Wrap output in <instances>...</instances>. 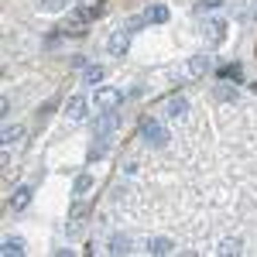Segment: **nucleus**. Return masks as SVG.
Returning a JSON list of instances; mask_svg holds the SVG:
<instances>
[{
	"mask_svg": "<svg viewBox=\"0 0 257 257\" xmlns=\"http://www.w3.org/2000/svg\"><path fill=\"white\" fill-rule=\"evenodd\" d=\"M93 103H96L99 110H120L123 93H120V89H113V86H99L96 93H93Z\"/></svg>",
	"mask_w": 257,
	"mask_h": 257,
	"instance_id": "3",
	"label": "nucleus"
},
{
	"mask_svg": "<svg viewBox=\"0 0 257 257\" xmlns=\"http://www.w3.org/2000/svg\"><path fill=\"white\" fill-rule=\"evenodd\" d=\"M209 69H213V59H209V55H196V59L189 62V76H206V72H209Z\"/></svg>",
	"mask_w": 257,
	"mask_h": 257,
	"instance_id": "15",
	"label": "nucleus"
},
{
	"mask_svg": "<svg viewBox=\"0 0 257 257\" xmlns=\"http://www.w3.org/2000/svg\"><path fill=\"white\" fill-rule=\"evenodd\" d=\"M110 254H127V237H113L110 240Z\"/></svg>",
	"mask_w": 257,
	"mask_h": 257,
	"instance_id": "22",
	"label": "nucleus"
},
{
	"mask_svg": "<svg viewBox=\"0 0 257 257\" xmlns=\"http://www.w3.org/2000/svg\"><path fill=\"white\" fill-rule=\"evenodd\" d=\"M206 41H209L213 48H219V45L226 41V21H223V18L206 21Z\"/></svg>",
	"mask_w": 257,
	"mask_h": 257,
	"instance_id": "7",
	"label": "nucleus"
},
{
	"mask_svg": "<svg viewBox=\"0 0 257 257\" xmlns=\"http://www.w3.org/2000/svg\"><path fill=\"white\" fill-rule=\"evenodd\" d=\"M86 113H89V103H86V96H72L69 103H65V117L72 120V123L86 120Z\"/></svg>",
	"mask_w": 257,
	"mask_h": 257,
	"instance_id": "9",
	"label": "nucleus"
},
{
	"mask_svg": "<svg viewBox=\"0 0 257 257\" xmlns=\"http://www.w3.org/2000/svg\"><path fill=\"white\" fill-rule=\"evenodd\" d=\"M172 250H175V240H168V237L148 240V254H172Z\"/></svg>",
	"mask_w": 257,
	"mask_h": 257,
	"instance_id": "16",
	"label": "nucleus"
},
{
	"mask_svg": "<svg viewBox=\"0 0 257 257\" xmlns=\"http://www.w3.org/2000/svg\"><path fill=\"white\" fill-rule=\"evenodd\" d=\"M106 52H110L113 59L127 55V52H131V31H127V28H117V31L106 38Z\"/></svg>",
	"mask_w": 257,
	"mask_h": 257,
	"instance_id": "6",
	"label": "nucleus"
},
{
	"mask_svg": "<svg viewBox=\"0 0 257 257\" xmlns=\"http://www.w3.org/2000/svg\"><path fill=\"white\" fill-rule=\"evenodd\" d=\"M168 18H172V14H168L165 4H151V7L144 11V21H148V24H168Z\"/></svg>",
	"mask_w": 257,
	"mask_h": 257,
	"instance_id": "11",
	"label": "nucleus"
},
{
	"mask_svg": "<svg viewBox=\"0 0 257 257\" xmlns=\"http://www.w3.org/2000/svg\"><path fill=\"white\" fill-rule=\"evenodd\" d=\"M185 110H189V99L185 96H168V103H165V113L175 120V117H185Z\"/></svg>",
	"mask_w": 257,
	"mask_h": 257,
	"instance_id": "13",
	"label": "nucleus"
},
{
	"mask_svg": "<svg viewBox=\"0 0 257 257\" xmlns=\"http://www.w3.org/2000/svg\"><path fill=\"white\" fill-rule=\"evenodd\" d=\"M86 31H89V21L82 18L79 11H72V14L65 18V24L59 28V35H62V38H82Z\"/></svg>",
	"mask_w": 257,
	"mask_h": 257,
	"instance_id": "4",
	"label": "nucleus"
},
{
	"mask_svg": "<svg viewBox=\"0 0 257 257\" xmlns=\"http://www.w3.org/2000/svg\"><path fill=\"white\" fill-rule=\"evenodd\" d=\"M7 257H21L24 254V240L21 237H4V247H0Z\"/></svg>",
	"mask_w": 257,
	"mask_h": 257,
	"instance_id": "18",
	"label": "nucleus"
},
{
	"mask_svg": "<svg viewBox=\"0 0 257 257\" xmlns=\"http://www.w3.org/2000/svg\"><path fill=\"white\" fill-rule=\"evenodd\" d=\"M226 0H199V11H219Z\"/></svg>",
	"mask_w": 257,
	"mask_h": 257,
	"instance_id": "24",
	"label": "nucleus"
},
{
	"mask_svg": "<svg viewBox=\"0 0 257 257\" xmlns=\"http://www.w3.org/2000/svg\"><path fill=\"white\" fill-rule=\"evenodd\" d=\"M144 24H148L144 14H141V18H131V21H127V31H131V35H138V31H144Z\"/></svg>",
	"mask_w": 257,
	"mask_h": 257,
	"instance_id": "23",
	"label": "nucleus"
},
{
	"mask_svg": "<svg viewBox=\"0 0 257 257\" xmlns=\"http://www.w3.org/2000/svg\"><path fill=\"white\" fill-rule=\"evenodd\" d=\"M120 131V110H103L99 117H93V134L96 138H110Z\"/></svg>",
	"mask_w": 257,
	"mask_h": 257,
	"instance_id": "2",
	"label": "nucleus"
},
{
	"mask_svg": "<svg viewBox=\"0 0 257 257\" xmlns=\"http://www.w3.org/2000/svg\"><path fill=\"white\" fill-rule=\"evenodd\" d=\"M31 196H35V189H31V185L14 189V196H11V202H7V209H11V213H24V209L31 206Z\"/></svg>",
	"mask_w": 257,
	"mask_h": 257,
	"instance_id": "8",
	"label": "nucleus"
},
{
	"mask_svg": "<svg viewBox=\"0 0 257 257\" xmlns=\"http://www.w3.org/2000/svg\"><path fill=\"white\" fill-rule=\"evenodd\" d=\"M219 250H223V254H240V243H237V240H226Z\"/></svg>",
	"mask_w": 257,
	"mask_h": 257,
	"instance_id": "25",
	"label": "nucleus"
},
{
	"mask_svg": "<svg viewBox=\"0 0 257 257\" xmlns=\"http://www.w3.org/2000/svg\"><path fill=\"white\" fill-rule=\"evenodd\" d=\"M103 76H106V69H103V65H86V69H82V82H86V86L103 82Z\"/></svg>",
	"mask_w": 257,
	"mask_h": 257,
	"instance_id": "19",
	"label": "nucleus"
},
{
	"mask_svg": "<svg viewBox=\"0 0 257 257\" xmlns=\"http://www.w3.org/2000/svg\"><path fill=\"white\" fill-rule=\"evenodd\" d=\"M76 11H79L82 18L93 24V21H99L103 14H106V0H86V4H79V7H76Z\"/></svg>",
	"mask_w": 257,
	"mask_h": 257,
	"instance_id": "10",
	"label": "nucleus"
},
{
	"mask_svg": "<svg viewBox=\"0 0 257 257\" xmlns=\"http://www.w3.org/2000/svg\"><path fill=\"white\" fill-rule=\"evenodd\" d=\"M216 96H219V99H230V103H233V99H237V93H233V89H219Z\"/></svg>",
	"mask_w": 257,
	"mask_h": 257,
	"instance_id": "26",
	"label": "nucleus"
},
{
	"mask_svg": "<svg viewBox=\"0 0 257 257\" xmlns=\"http://www.w3.org/2000/svg\"><path fill=\"white\" fill-rule=\"evenodd\" d=\"M86 219H89V209L76 202V206H72V216H69V223H65V237H69V240L82 237V230H86Z\"/></svg>",
	"mask_w": 257,
	"mask_h": 257,
	"instance_id": "5",
	"label": "nucleus"
},
{
	"mask_svg": "<svg viewBox=\"0 0 257 257\" xmlns=\"http://www.w3.org/2000/svg\"><path fill=\"white\" fill-rule=\"evenodd\" d=\"M0 138H4V151H11V148H18V144H21V138H24V127H21V123H14V127H4V134H0Z\"/></svg>",
	"mask_w": 257,
	"mask_h": 257,
	"instance_id": "12",
	"label": "nucleus"
},
{
	"mask_svg": "<svg viewBox=\"0 0 257 257\" xmlns=\"http://www.w3.org/2000/svg\"><path fill=\"white\" fill-rule=\"evenodd\" d=\"M89 189H93V175H89V172H82V175L72 182V196L82 199V196H89Z\"/></svg>",
	"mask_w": 257,
	"mask_h": 257,
	"instance_id": "17",
	"label": "nucleus"
},
{
	"mask_svg": "<svg viewBox=\"0 0 257 257\" xmlns=\"http://www.w3.org/2000/svg\"><path fill=\"white\" fill-rule=\"evenodd\" d=\"M106 141L110 138H96V144H89V151H86V158H89V165L99 158H106Z\"/></svg>",
	"mask_w": 257,
	"mask_h": 257,
	"instance_id": "20",
	"label": "nucleus"
},
{
	"mask_svg": "<svg viewBox=\"0 0 257 257\" xmlns=\"http://www.w3.org/2000/svg\"><path fill=\"white\" fill-rule=\"evenodd\" d=\"M138 134H141V141H144L148 148H165V144H168V131L161 127L158 120H151V117H144V120H141Z\"/></svg>",
	"mask_w": 257,
	"mask_h": 257,
	"instance_id": "1",
	"label": "nucleus"
},
{
	"mask_svg": "<svg viewBox=\"0 0 257 257\" xmlns=\"http://www.w3.org/2000/svg\"><path fill=\"white\" fill-rule=\"evenodd\" d=\"M216 76L219 79H230V82H243V69H240V62H230V65H219Z\"/></svg>",
	"mask_w": 257,
	"mask_h": 257,
	"instance_id": "14",
	"label": "nucleus"
},
{
	"mask_svg": "<svg viewBox=\"0 0 257 257\" xmlns=\"http://www.w3.org/2000/svg\"><path fill=\"white\" fill-rule=\"evenodd\" d=\"M65 7H69V0H38V11H45V14H59Z\"/></svg>",
	"mask_w": 257,
	"mask_h": 257,
	"instance_id": "21",
	"label": "nucleus"
}]
</instances>
